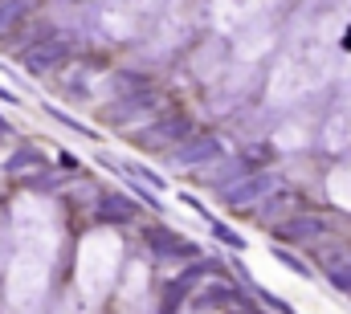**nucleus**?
Listing matches in <instances>:
<instances>
[{"label": "nucleus", "mask_w": 351, "mask_h": 314, "mask_svg": "<svg viewBox=\"0 0 351 314\" xmlns=\"http://www.w3.org/2000/svg\"><path fill=\"white\" fill-rule=\"evenodd\" d=\"M12 58L25 66V74H33V78H49V74L70 70V62H74V45H70V37L53 33V37H45V41H33V45L16 49Z\"/></svg>", "instance_id": "nucleus-2"}, {"label": "nucleus", "mask_w": 351, "mask_h": 314, "mask_svg": "<svg viewBox=\"0 0 351 314\" xmlns=\"http://www.w3.org/2000/svg\"><path fill=\"white\" fill-rule=\"evenodd\" d=\"M45 167H53V163H49V156H45L41 147H16L12 156L0 163V171H4V176H12V180H29V176L45 171Z\"/></svg>", "instance_id": "nucleus-8"}, {"label": "nucleus", "mask_w": 351, "mask_h": 314, "mask_svg": "<svg viewBox=\"0 0 351 314\" xmlns=\"http://www.w3.org/2000/svg\"><path fill=\"white\" fill-rule=\"evenodd\" d=\"M0 102H8V106H25V102H21V94H16V90H8V86H0Z\"/></svg>", "instance_id": "nucleus-12"}, {"label": "nucleus", "mask_w": 351, "mask_h": 314, "mask_svg": "<svg viewBox=\"0 0 351 314\" xmlns=\"http://www.w3.org/2000/svg\"><path fill=\"white\" fill-rule=\"evenodd\" d=\"M143 245H147V253L160 261V265H176V261H192L200 249H196V241H188L184 233H176L168 225H147L143 229Z\"/></svg>", "instance_id": "nucleus-3"}, {"label": "nucleus", "mask_w": 351, "mask_h": 314, "mask_svg": "<svg viewBox=\"0 0 351 314\" xmlns=\"http://www.w3.org/2000/svg\"><path fill=\"white\" fill-rule=\"evenodd\" d=\"M208 269H213V261H196V265H184L176 278H168V282H164V290H160V298H164V311H160V314H176V311H180V302L196 290V282H200Z\"/></svg>", "instance_id": "nucleus-6"}, {"label": "nucleus", "mask_w": 351, "mask_h": 314, "mask_svg": "<svg viewBox=\"0 0 351 314\" xmlns=\"http://www.w3.org/2000/svg\"><path fill=\"white\" fill-rule=\"evenodd\" d=\"M164 159H168V167H176V171H200V167H208V163L221 159V139L192 131V135H188L180 147H172Z\"/></svg>", "instance_id": "nucleus-4"}, {"label": "nucleus", "mask_w": 351, "mask_h": 314, "mask_svg": "<svg viewBox=\"0 0 351 314\" xmlns=\"http://www.w3.org/2000/svg\"><path fill=\"white\" fill-rule=\"evenodd\" d=\"M200 298H204L208 306H229V302L237 298V290H233V286H213V290H208V294H200Z\"/></svg>", "instance_id": "nucleus-9"}, {"label": "nucleus", "mask_w": 351, "mask_h": 314, "mask_svg": "<svg viewBox=\"0 0 351 314\" xmlns=\"http://www.w3.org/2000/svg\"><path fill=\"white\" fill-rule=\"evenodd\" d=\"M90 217H94V225H102V229H127V225L139 221V204H135L127 192H98Z\"/></svg>", "instance_id": "nucleus-5"}, {"label": "nucleus", "mask_w": 351, "mask_h": 314, "mask_svg": "<svg viewBox=\"0 0 351 314\" xmlns=\"http://www.w3.org/2000/svg\"><path fill=\"white\" fill-rule=\"evenodd\" d=\"M213 233H217V241H229L233 249H241V237H233V229H225L221 221H213Z\"/></svg>", "instance_id": "nucleus-11"}, {"label": "nucleus", "mask_w": 351, "mask_h": 314, "mask_svg": "<svg viewBox=\"0 0 351 314\" xmlns=\"http://www.w3.org/2000/svg\"><path fill=\"white\" fill-rule=\"evenodd\" d=\"M53 163H58V167H62L66 176H74V180L82 176V159L74 156V152H58V159H53Z\"/></svg>", "instance_id": "nucleus-10"}, {"label": "nucleus", "mask_w": 351, "mask_h": 314, "mask_svg": "<svg viewBox=\"0 0 351 314\" xmlns=\"http://www.w3.org/2000/svg\"><path fill=\"white\" fill-rule=\"evenodd\" d=\"M192 131H196L192 114H184V110H160L152 123H139V127L131 131V143H135L139 152H147V156H168V152L180 147Z\"/></svg>", "instance_id": "nucleus-1"}, {"label": "nucleus", "mask_w": 351, "mask_h": 314, "mask_svg": "<svg viewBox=\"0 0 351 314\" xmlns=\"http://www.w3.org/2000/svg\"><path fill=\"white\" fill-rule=\"evenodd\" d=\"M8 135H12V127H8V123L0 119V143H8Z\"/></svg>", "instance_id": "nucleus-13"}, {"label": "nucleus", "mask_w": 351, "mask_h": 314, "mask_svg": "<svg viewBox=\"0 0 351 314\" xmlns=\"http://www.w3.org/2000/svg\"><path fill=\"white\" fill-rule=\"evenodd\" d=\"M41 12V0H0V45L8 49V41Z\"/></svg>", "instance_id": "nucleus-7"}]
</instances>
